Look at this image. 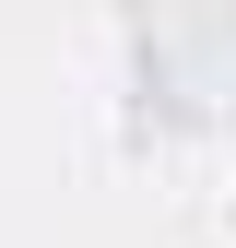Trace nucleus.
Instances as JSON below:
<instances>
[]
</instances>
